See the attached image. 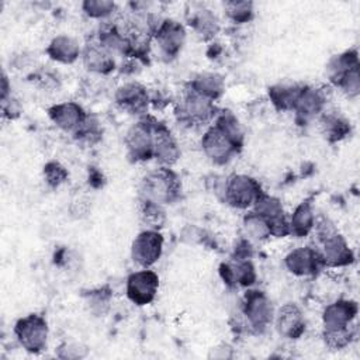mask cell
Returning <instances> with one entry per match:
<instances>
[{
	"mask_svg": "<svg viewBox=\"0 0 360 360\" xmlns=\"http://www.w3.org/2000/svg\"><path fill=\"white\" fill-rule=\"evenodd\" d=\"M111 298H112V292L107 287L90 290L87 294H84V300L90 312H93L97 316H101L108 311Z\"/></svg>",
	"mask_w": 360,
	"mask_h": 360,
	"instance_id": "34",
	"label": "cell"
},
{
	"mask_svg": "<svg viewBox=\"0 0 360 360\" xmlns=\"http://www.w3.org/2000/svg\"><path fill=\"white\" fill-rule=\"evenodd\" d=\"M253 255V248H252V242L248 240L246 238H240L235 248H233V255L232 257H238V259H252Z\"/></svg>",
	"mask_w": 360,
	"mask_h": 360,
	"instance_id": "42",
	"label": "cell"
},
{
	"mask_svg": "<svg viewBox=\"0 0 360 360\" xmlns=\"http://www.w3.org/2000/svg\"><path fill=\"white\" fill-rule=\"evenodd\" d=\"M218 111L219 110L217 108L214 101L186 87L181 98L176 104L174 115L177 121L184 125L200 127L212 122Z\"/></svg>",
	"mask_w": 360,
	"mask_h": 360,
	"instance_id": "3",
	"label": "cell"
},
{
	"mask_svg": "<svg viewBox=\"0 0 360 360\" xmlns=\"http://www.w3.org/2000/svg\"><path fill=\"white\" fill-rule=\"evenodd\" d=\"M159 290V276L150 267L132 271L125 280V294L128 300L138 305L145 307L156 298Z\"/></svg>",
	"mask_w": 360,
	"mask_h": 360,
	"instance_id": "8",
	"label": "cell"
},
{
	"mask_svg": "<svg viewBox=\"0 0 360 360\" xmlns=\"http://www.w3.org/2000/svg\"><path fill=\"white\" fill-rule=\"evenodd\" d=\"M326 103L328 94L325 89L304 84L292 110L295 122L298 125H307L325 111Z\"/></svg>",
	"mask_w": 360,
	"mask_h": 360,
	"instance_id": "12",
	"label": "cell"
},
{
	"mask_svg": "<svg viewBox=\"0 0 360 360\" xmlns=\"http://www.w3.org/2000/svg\"><path fill=\"white\" fill-rule=\"evenodd\" d=\"M155 118L143 115L132 124L124 136L127 155L132 162L153 159V125Z\"/></svg>",
	"mask_w": 360,
	"mask_h": 360,
	"instance_id": "5",
	"label": "cell"
},
{
	"mask_svg": "<svg viewBox=\"0 0 360 360\" xmlns=\"http://www.w3.org/2000/svg\"><path fill=\"white\" fill-rule=\"evenodd\" d=\"M73 138L86 146H93L98 143L103 138V127L96 115L87 114L82 127L73 134Z\"/></svg>",
	"mask_w": 360,
	"mask_h": 360,
	"instance_id": "33",
	"label": "cell"
},
{
	"mask_svg": "<svg viewBox=\"0 0 360 360\" xmlns=\"http://www.w3.org/2000/svg\"><path fill=\"white\" fill-rule=\"evenodd\" d=\"M163 235L156 229L141 231L131 245V257L142 269L152 267L163 253Z\"/></svg>",
	"mask_w": 360,
	"mask_h": 360,
	"instance_id": "9",
	"label": "cell"
},
{
	"mask_svg": "<svg viewBox=\"0 0 360 360\" xmlns=\"http://www.w3.org/2000/svg\"><path fill=\"white\" fill-rule=\"evenodd\" d=\"M201 149L210 162L218 166L228 165L232 158L240 152L219 129L214 125L208 127L201 136Z\"/></svg>",
	"mask_w": 360,
	"mask_h": 360,
	"instance_id": "14",
	"label": "cell"
},
{
	"mask_svg": "<svg viewBox=\"0 0 360 360\" xmlns=\"http://www.w3.org/2000/svg\"><path fill=\"white\" fill-rule=\"evenodd\" d=\"M181 150L177 139L166 124L155 121L153 125V159L159 166L172 167L180 159Z\"/></svg>",
	"mask_w": 360,
	"mask_h": 360,
	"instance_id": "16",
	"label": "cell"
},
{
	"mask_svg": "<svg viewBox=\"0 0 360 360\" xmlns=\"http://www.w3.org/2000/svg\"><path fill=\"white\" fill-rule=\"evenodd\" d=\"M139 217L146 229L160 231L167 221L165 205L145 200H139Z\"/></svg>",
	"mask_w": 360,
	"mask_h": 360,
	"instance_id": "31",
	"label": "cell"
},
{
	"mask_svg": "<svg viewBox=\"0 0 360 360\" xmlns=\"http://www.w3.org/2000/svg\"><path fill=\"white\" fill-rule=\"evenodd\" d=\"M55 353L59 359H63V360H80L87 357L89 347L80 342L69 340V342H63L56 349Z\"/></svg>",
	"mask_w": 360,
	"mask_h": 360,
	"instance_id": "39",
	"label": "cell"
},
{
	"mask_svg": "<svg viewBox=\"0 0 360 360\" xmlns=\"http://www.w3.org/2000/svg\"><path fill=\"white\" fill-rule=\"evenodd\" d=\"M315 221L316 217L311 200H304L294 208V211L288 217L290 233L295 238H305L314 231Z\"/></svg>",
	"mask_w": 360,
	"mask_h": 360,
	"instance_id": "26",
	"label": "cell"
},
{
	"mask_svg": "<svg viewBox=\"0 0 360 360\" xmlns=\"http://www.w3.org/2000/svg\"><path fill=\"white\" fill-rule=\"evenodd\" d=\"M114 101L117 107L127 114L138 115L141 118L146 115L150 104V94L142 83L131 80L117 87L114 93Z\"/></svg>",
	"mask_w": 360,
	"mask_h": 360,
	"instance_id": "11",
	"label": "cell"
},
{
	"mask_svg": "<svg viewBox=\"0 0 360 360\" xmlns=\"http://www.w3.org/2000/svg\"><path fill=\"white\" fill-rule=\"evenodd\" d=\"M285 269L297 277H314L325 269L319 249L300 246L290 250L284 257Z\"/></svg>",
	"mask_w": 360,
	"mask_h": 360,
	"instance_id": "13",
	"label": "cell"
},
{
	"mask_svg": "<svg viewBox=\"0 0 360 360\" xmlns=\"http://www.w3.org/2000/svg\"><path fill=\"white\" fill-rule=\"evenodd\" d=\"M217 129H219L239 150L245 143V129L239 121V118L231 110L218 111L212 124Z\"/></svg>",
	"mask_w": 360,
	"mask_h": 360,
	"instance_id": "28",
	"label": "cell"
},
{
	"mask_svg": "<svg viewBox=\"0 0 360 360\" xmlns=\"http://www.w3.org/2000/svg\"><path fill=\"white\" fill-rule=\"evenodd\" d=\"M304 84L300 83H276L269 87L267 96L277 111H292Z\"/></svg>",
	"mask_w": 360,
	"mask_h": 360,
	"instance_id": "27",
	"label": "cell"
},
{
	"mask_svg": "<svg viewBox=\"0 0 360 360\" xmlns=\"http://www.w3.org/2000/svg\"><path fill=\"white\" fill-rule=\"evenodd\" d=\"M322 339L325 345L332 350H340L347 347L354 339L353 325L343 329H323Z\"/></svg>",
	"mask_w": 360,
	"mask_h": 360,
	"instance_id": "35",
	"label": "cell"
},
{
	"mask_svg": "<svg viewBox=\"0 0 360 360\" xmlns=\"http://www.w3.org/2000/svg\"><path fill=\"white\" fill-rule=\"evenodd\" d=\"M335 87L340 89L349 98H356L360 94V65L346 72Z\"/></svg>",
	"mask_w": 360,
	"mask_h": 360,
	"instance_id": "38",
	"label": "cell"
},
{
	"mask_svg": "<svg viewBox=\"0 0 360 360\" xmlns=\"http://www.w3.org/2000/svg\"><path fill=\"white\" fill-rule=\"evenodd\" d=\"M187 32L184 25L174 18H162L155 34L153 41L158 46L160 58L170 62L177 58L186 44Z\"/></svg>",
	"mask_w": 360,
	"mask_h": 360,
	"instance_id": "7",
	"label": "cell"
},
{
	"mask_svg": "<svg viewBox=\"0 0 360 360\" xmlns=\"http://www.w3.org/2000/svg\"><path fill=\"white\" fill-rule=\"evenodd\" d=\"M187 87L215 103L225 91V79L217 72H202L195 75Z\"/></svg>",
	"mask_w": 360,
	"mask_h": 360,
	"instance_id": "24",
	"label": "cell"
},
{
	"mask_svg": "<svg viewBox=\"0 0 360 360\" xmlns=\"http://www.w3.org/2000/svg\"><path fill=\"white\" fill-rule=\"evenodd\" d=\"M89 112L76 101H62L48 108V117L56 128L66 134H75L84 122Z\"/></svg>",
	"mask_w": 360,
	"mask_h": 360,
	"instance_id": "18",
	"label": "cell"
},
{
	"mask_svg": "<svg viewBox=\"0 0 360 360\" xmlns=\"http://www.w3.org/2000/svg\"><path fill=\"white\" fill-rule=\"evenodd\" d=\"M219 277L224 284L229 288L245 287L249 288L256 283V269L252 259H238L231 257L226 262H222L218 267Z\"/></svg>",
	"mask_w": 360,
	"mask_h": 360,
	"instance_id": "15",
	"label": "cell"
},
{
	"mask_svg": "<svg viewBox=\"0 0 360 360\" xmlns=\"http://www.w3.org/2000/svg\"><path fill=\"white\" fill-rule=\"evenodd\" d=\"M44 180L51 188H58L65 184L69 179L68 169L58 160H49L44 165L42 169Z\"/></svg>",
	"mask_w": 360,
	"mask_h": 360,
	"instance_id": "37",
	"label": "cell"
},
{
	"mask_svg": "<svg viewBox=\"0 0 360 360\" xmlns=\"http://www.w3.org/2000/svg\"><path fill=\"white\" fill-rule=\"evenodd\" d=\"M273 323L277 329V332L285 338V339H300L307 328V322L304 318L302 311L300 307L294 302H287L281 305L276 312H274V319Z\"/></svg>",
	"mask_w": 360,
	"mask_h": 360,
	"instance_id": "19",
	"label": "cell"
},
{
	"mask_svg": "<svg viewBox=\"0 0 360 360\" xmlns=\"http://www.w3.org/2000/svg\"><path fill=\"white\" fill-rule=\"evenodd\" d=\"M139 200L167 205L176 202L181 195V181L172 167L159 166L149 170L138 186Z\"/></svg>",
	"mask_w": 360,
	"mask_h": 360,
	"instance_id": "1",
	"label": "cell"
},
{
	"mask_svg": "<svg viewBox=\"0 0 360 360\" xmlns=\"http://www.w3.org/2000/svg\"><path fill=\"white\" fill-rule=\"evenodd\" d=\"M188 24L195 35L202 41L214 39L221 31V21L218 15L205 7L194 10L188 18Z\"/></svg>",
	"mask_w": 360,
	"mask_h": 360,
	"instance_id": "25",
	"label": "cell"
},
{
	"mask_svg": "<svg viewBox=\"0 0 360 360\" xmlns=\"http://www.w3.org/2000/svg\"><path fill=\"white\" fill-rule=\"evenodd\" d=\"M262 193L263 188L255 177L243 173H233L226 177L224 202L232 208L249 210Z\"/></svg>",
	"mask_w": 360,
	"mask_h": 360,
	"instance_id": "6",
	"label": "cell"
},
{
	"mask_svg": "<svg viewBox=\"0 0 360 360\" xmlns=\"http://www.w3.org/2000/svg\"><path fill=\"white\" fill-rule=\"evenodd\" d=\"M83 13L93 20H107L117 11V4L111 0H84Z\"/></svg>",
	"mask_w": 360,
	"mask_h": 360,
	"instance_id": "36",
	"label": "cell"
},
{
	"mask_svg": "<svg viewBox=\"0 0 360 360\" xmlns=\"http://www.w3.org/2000/svg\"><path fill=\"white\" fill-rule=\"evenodd\" d=\"M359 53L356 49H347L338 55H333L326 63V76L329 82L335 86L339 79L349 72L352 68L359 66Z\"/></svg>",
	"mask_w": 360,
	"mask_h": 360,
	"instance_id": "29",
	"label": "cell"
},
{
	"mask_svg": "<svg viewBox=\"0 0 360 360\" xmlns=\"http://www.w3.org/2000/svg\"><path fill=\"white\" fill-rule=\"evenodd\" d=\"M86 70L96 75H110L117 68L115 56L110 53L104 46H101L97 39L87 42L82 49L80 56Z\"/></svg>",
	"mask_w": 360,
	"mask_h": 360,
	"instance_id": "21",
	"label": "cell"
},
{
	"mask_svg": "<svg viewBox=\"0 0 360 360\" xmlns=\"http://www.w3.org/2000/svg\"><path fill=\"white\" fill-rule=\"evenodd\" d=\"M252 211L262 215L269 222L271 236L285 238L290 235L288 217L284 211V207L280 198L266 194L263 191L256 200V202L253 204Z\"/></svg>",
	"mask_w": 360,
	"mask_h": 360,
	"instance_id": "10",
	"label": "cell"
},
{
	"mask_svg": "<svg viewBox=\"0 0 360 360\" xmlns=\"http://www.w3.org/2000/svg\"><path fill=\"white\" fill-rule=\"evenodd\" d=\"M224 13L233 24H248L255 17V4L249 0H231L224 3Z\"/></svg>",
	"mask_w": 360,
	"mask_h": 360,
	"instance_id": "32",
	"label": "cell"
},
{
	"mask_svg": "<svg viewBox=\"0 0 360 360\" xmlns=\"http://www.w3.org/2000/svg\"><path fill=\"white\" fill-rule=\"evenodd\" d=\"M242 236L253 242H264L271 238L269 222L255 211H248L242 218Z\"/></svg>",
	"mask_w": 360,
	"mask_h": 360,
	"instance_id": "30",
	"label": "cell"
},
{
	"mask_svg": "<svg viewBox=\"0 0 360 360\" xmlns=\"http://www.w3.org/2000/svg\"><path fill=\"white\" fill-rule=\"evenodd\" d=\"M208 357H210V359H218V360L232 359V357H233V349H232L229 345L222 343V345H218V346L210 349Z\"/></svg>",
	"mask_w": 360,
	"mask_h": 360,
	"instance_id": "43",
	"label": "cell"
},
{
	"mask_svg": "<svg viewBox=\"0 0 360 360\" xmlns=\"http://www.w3.org/2000/svg\"><path fill=\"white\" fill-rule=\"evenodd\" d=\"M1 111L4 118L15 120L21 114V104L13 94H8L7 97L1 98Z\"/></svg>",
	"mask_w": 360,
	"mask_h": 360,
	"instance_id": "41",
	"label": "cell"
},
{
	"mask_svg": "<svg viewBox=\"0 0 360 360\" xmlns=\"http://www.w3.org/2000/svg\"><path fill=\"white\" fill-rule=\"evenodd\" d=\"M274 307L267 294L257 288H248L240 304V314L248 325L249 332L262 333L273 323Z\"/></svg>",
	"mask_w": 360,
	"mask_h": 360,
	"instance_id": "2",
	"label": "cell"
},
{
	"mask_svg": "<svg viewBox=\"0 0 360 360\" xmlns=\"http://www.w3.org/2000/svg\"><path fill=\"white\" fill-rule=\"evenodd\" d=\"M359 314V304L354 300L339 298L328 304L322 311L323 329H343L353 325Z\"/></svg>",
	"mask_w": 360,
	"mask_h": 360,
	"instance_id": "20",
	"label": "cell"
},
{
	"mask_svg": "<svg viewBox=\"0 0 360 360\" xmlns=\"http://www.w3.org/2000/svg\"><path fill=\"white\" fill-rule=\"evenodd\" d=\"M82 49L83 48L76 38L66 34H59L49 41L45 52L49 59L58 63L72 65L82 56Z\"/></svg>",
	"mask_w": 360,
	"mask_h": 360,
	"instance_id": "22",
	"label": "cell"
},
{
	"mask_svg": "<svg viewBox=\"0 0 360 360\" xmlns=\"http://www.w3.org/2000/svg\"><path fill=\"white\" fill-rule=\"evenodd\" d=\"M205 232L204 229L195 226V225H191V224H187L181 231H180V240L186 245H201L204 243L205 240Z\"/></svg>",
	"mask_w": 360,
	"mask_h": 360,
	"instance_id": "40",
	"label": "cell"
},
{
	"mask_svg": "<svg viewBox=\"0 0 360 360\" xmlns=\"http://www.w3.org/2000/svg\"><path fill=\"white\" fill-rule=\"evenodd\" d=\"M319 129L328 142L336 143L350 135L352 124L339 111H323L319 115Z\"/></svg>",
	"mask_w": 360,
	"mask_h": 360,
	"instance_id": "23",
	"label": "cell"
},
{
	"mask_svg": "<svg viewBox=\"0 0 360 360\" xmlns=\"http://www.w3.org/2000/svg\"><path fill=\"white\" fill-rule=\"evenodd\" d=\"M321 242L319 253L322 256L325 267H346L354 262V253L349 246L345 236L338 231L323 238Z\"/></svg>",
	"mask_w": 360,
	"mask_h": 360,
	"instance_id": "17",
	"label": "cell"
},
{
	"mask_svg": "<svg viewBox=\"0 0 360 360\" xmlns=\"http://www.w3.org/2000/svg\"><path fill=\"white\" fill-rule=\"evenodd\" d=\"M13 333L18 345L25 352L31 354H38L48 345L49 326L42 315L28 314L15 321Z\"/></svg>",
	"mask_w": 360,
	"mask_h": 360,
	"instance_id": "4",
	"label": "cell"
},
{
	"mask_svg": "<svg viewBox=\"0 0 360 360\" xmlns=\"http://www.w3.org/2000/svg\"><path fill=\"white\" fill-rule=\"evenodd\" d=\"M90 211V207H89V201L87 200H83V198H79L76 201H73L72 207H70V212L75 218H83L89 214Z\"/></svg>",
	"mask_w": 360,
	"mask_h": 360,
	"instance_id": "44",
	"label": "cell"
},
{
	"mask_svg": "<svg viewBox=\"0 0 360 360\" xmlns=\"http://www.w3.org/2000/svg\"><path fill=\"white\" fill-rule=\"evenodd\" d=\"M89 183L94 187V188H100L104 184V176L103 173L97 169V167H90L89 169Z\"/></svg>",
	"mask_w": 360,
	"mask_h": 360,
	"instance_id": "45",
	"label": "cell"
}]
</instances>
